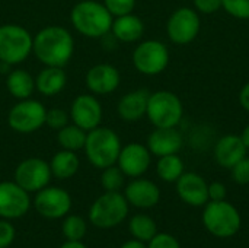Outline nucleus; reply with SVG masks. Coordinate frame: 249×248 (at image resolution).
I'll list each match as a JSON object with an SVG mask.
<instances>
[{
    "label": "nucleus",
    "mask_w": 249,
    "mask_h": 248,
    "mask_svg": "<svg viewBox=\"0 0 249 248\" xmlns=\"http://www.w3.org/2000/svg\"><path fill=\"white\" fill-rule=\"evenodd\" d=\"M32 54L42 66L66 67L74 54V38L61 25H47L34 35Z\"/></svg>",
    "instance_id": "f257e3e1"
},
{
    "label": "nucleus",
    "mask_w": 249,
    "mask_h": 248,
    "mask_svg": "<svg viewBox=\"0 0 249 248\" xmlns=\"http://www.w3.org/2000/svg\"><path fill=\"white\" fill-rule=\"evenodd\" d=\"M114 16L99 0H80L70 10V23L85 38L101 39L109 34Z\"/></svg>",
    "instance_id": "f03ea898"
},
{
    "label": "nucleus",
    "mask_w": 249,
    "mask_h": 248,
    "mask_svg": "<svg viewBox=\"0 0 249 248\" xmlns=\"http://www.w3.org/2000/svg\"><path fill=\"white\" fill-rule=\"evenodd\" d=\"M121 148V139L114 129L98 126L88 132L83 151L88 162L92 167L104 170L117 164Z\"/></svg>",
    "instance_id": "7ed1b4c3"
},
{
    "label": "nucleus",
    "mask_w": 249,
    "mask_h": 248,
    "mask_svg": "<svg viewBox=\"0 0 249 248\" xmlns=\"http://www.w3.org/2000/svg\"><path fill=\"white\" fill-rule=\"evenodd\" d=\"M130 212V205L121 191H104L89 208V222L98 229H112L121 225Z\"/></svg>",
    "instance_id": "20e7f679"
},
{
    "label": "nucleus",
    "mask_w": 249,
    "mask_h": 248,
    "mask_svg": "<svg viewBox=\"0 0 249 248\" xmlns=\"http://www.w3.org/2000/svg\"><path fill=\"white\" fill-rule=\"evenodd\" d=\"M203 225L216 238H231L239 232L242 218L231 202L209 200L203 210Z\"/></svg>",
    "instance_id": "39448f33"
},
{
    "label": "nucleus",
    "mask_w": 249,
    "mask_h": 248,
    "mask_svg": "<svg viewBox=\"0 0 249 248\" xmlns=\"http://www.w3.org/2000/svg\"><path fill=\"white\" fill-rule=\"evenodd\" d=\"M146 117L153 127H178L184 118V104L181 98L166 89L150 92Z\"/></svg>",
    "instance_id": "423d86ee"
},
{
    "label": "nucleus",
    "mask_w": 249,
    "mask_h": 248,
    "mask_svg": "<svg viewBox=\"0 0 249 248\" xmlns=\"http://www.w3.org/2000/svg\"><path fill=\"white\" fill-rule=\"evenodd\" d=\"M34 35L19 23L0 25V63L18 66L32 54Z\"/></svg>",
    "instance_id": "0eeeda50"
},
{
    "label": "nucleus",
    "mask_w": 249,
    "mask_h": 248,
    "mask_svg": "<svg viewBox=\"0 0 249 248\" xmlns=\"http://www.w3.org/2000/svg\"><path fill=\"white\" fill-rule=\"evenodd\" d=\"M131 61L140 75L158 76L169 66L171 53L168 45L159 39H143L134 47Z\"/></svg>",
    "instance_id": "6e6552de"
},
{
    "label": "nucleus",
    "mask_w": 249,
    "mask_h": 248,
    "mask_svg": "<svg viewBox=\"0 0 249 248\" xmlns=\"http://www.w3.org/2000/svg\"><path fill=\"white\" fill-rule=\"evenodd\" d=\"M45 115L47 108L41 101L35 98L20 99L9 110L7 126L15 133L32 134L45 126Z\"/></svg>",
    "instance_id": "1a4fd4ad"
},
{
    "label": "nucleus",
    "mask_w": 249,
    "mask_h": 248,
    "mask_svg": "<svg viewBox=\"0 0 249 248\" xmlns=\"http://www.w3.org/2000/svg\"><path fill=\"white\" fill-rule=\"evenodd\" d=\"M201 31V18L194 7L175 9L166 20V35L177 45L191 44Z\"/></svg>",
    "instance_id": "9d476101"
},
{
    "label": "nucleus",
    "mask_w": 249,
    "mask_h": 248,
    "mask_svg": "<svg viewBox=\"0 0 249 248\" xmlns=\"http://www.w3.org/2000/svg\"><path fill=\"white\" fill-rule=\"evenodd\" d=\"M32 205L42 218L57 221L70 213L73 200L67 190L57 186H47L35 193Z\"/></svg>",
    "instance_id": "9b49d317"
},
{
    "label": "nucleus",
    "mask_w": 249,
    "mask_h": 248,
    "mask_svg": "<svg viewBox=\"0 0 249 248\" xmlns=\"http://www.w3.org/2000/svg\"><path fill=\"white\" fill-rule=\"evenodd\" d=\"M53 178L50 162L42 158H26L20 161L15 168V183H18L29 194L42 190L50 186Z\"/></svg>",
    "instance_id": "f8f14e48"
},
{
    "label": "nucleus",
    "mask_w": 249,
    "mask_h": 248,
    "mask_svg": "<svg viewBox=\"0 0 249 248\" xmlns=\"http://www.w3.org/2000/svg\"><path fill=\"white\" fill-rule=\"evenodd\" d=\"M32 206L31 196L15 181L0 183V218L15 221L23 218Z\"/></svg>",
    "instance_id": "ddd939ff"
},
{
    "label": "nucleus",
    "mask_w": 249,
    "mask_h": 248,
    "mask_svg": "<svg viewBox=\"0 0 249 248\" xmlns=\"http://www.w3.org/2000/svg\"><path fill=\"white\" fill-rule=\"evenodd\" d=\"M69 115L73 124L79 126L85 132H89L101 126L104 117V108L96 95L90 92L80 94L71 101Z\"/></svg>",
    "instance_id": "4468645a"
},
{
    "label": "nucleus",
    "mask_w": 249,
    "mask_h": 248,
    "mask_svg": "<svg viewBox=\"0 0 249 248\" xmlns=\"http://www.w3.org/2000/svg\"><path fill=\"white\" fill-rule=\"evenodd\" d=\"M152 153L146 145L139 142L127 143L121 148L117 159L118 168L128 178L143 177L152 165Z\"/></svg>",
    "instance_id": "2eb2a0df"
},
{
    "label": "nucleus",
    "mask_w": 249,
    "mask_h": 248,
    "mask_svg": "<svg viewBox=\"0 0 249 248\" xmlns=\"http://www.w3.org/2000/svg\"><path fill=\"white\" fill-rule=\"evenodd\" d=\"M85 83L88 91L96 96L111 95L121 83V73L114 64L98 63L88 69Z\"/></svg>",
    "instance_id": "dca6fc26"
},
{
    "label": "nucleus",
    "mask_w": 249,
    "mask_h": 248,
    "mask_svg": "<svg viewBox=\"0 0 249 248\" xmlns=\"http://www.w3.org/2000/svg\"><path fill=\"white\" fill-rule=\"evenodd\" d=\"M123 194L130 206L142 210L152 209L160 202L159 186L155 181L143 177L131 178V181L127 186H124Z\"/></svg>",
    "instance_id": "f3484780"
},
{
    "label": "nucleus",
    "mask_w": 249,
    "mask_h": 248,
    "mask_svg": "<svg viewBox=\"0 0 249 248\" xmlns=\"http://www.w3.org/2000/svg\"><path fill=\"white\" fill-rule=\"evenodd\" d=\"M175 190L188 206L201 208L209 202V183L197 172H184L175 181Z\"/></svg>",
    "instance_id": "a211bd4d"
},
{
    "label": "nucleus",
    "mask_w": 249,
    "mask_h": 248,
    "mask_svg": "<svg viewBox=\"0 0 249 248\" xmlns=\"http://www.w3.org/2000/svg\"><path fill=\"white\" fill-rule=\"evenodd\" d=\"M185 139L181 130L178 127H166V129H158L150 132L146 140V146L150 151V153L156 158L179 153V151L184 148Z\"/></svg>",
    "instance_id": "6ab92c4d"
},
{
    "label": "nucleus",
    "mask_w": 249,
    "mask_h": 248,
    "mask_svg": "<svg viewBox=\"0 0 249 248\" xmlns=\"http://www.w3.org/2000/svg\"><path fill=\"white\" fill-rule=\"evenodd\" d=\"M248 153L239 134H225L219 137L213 145V156L217 165L231 170Z\"/></svg>",
    "instance_id": "aec40b11"
},
{
    "label": "nucleus",
    "mask_w": 249,
    "mask_h": 248,
    "mask_svg": "<svg viewBox=\"0 0 249 248\" xmlns=\"http://www.w3.org/2000/svg\"><path fill=\"white\" fill-rule=\"evenodd\" d=\"M150 92L147 89H134L124 94L117 104V114L125 123H137L146 117L147 101Z\"/></svg>",
    "instance_id": "412c9836"
},
{
    "label": "nucleus",
    "mask_w": 249,
    "mask_h": 248,
    "mask_svg": "<svg viewBox=\"0 0 249 248\" xmlns=\"http://www.w3.org/2000/svg\"><path fill=\"white\" fill-rule=\"evenodd\" d=\"M144 31H146V26H144L143 19L134 13H127L123 16L114 18L109 32L115 37L118 42L133 44V42L142 41Z\"/></svg>",
    "instance_id": "4be33fe9"
},
{
    "label": "nucleus",
    "mask_w": 249,
    "mask_h": 248,
    "mask_svg": "<svg viewBox=\"0 0 249 248\" xmlns=\"http://www.w3.org/2000/svg\"><path fill=\"white\" fill-rule=\"evenodd\" d=\"M66 85L67 73L64 67L44 66L35 76V91L47 98H53L61 94Z\"/></svg>",
    "instance_id": "5701e85b"
},
{
    "label": "nucleus",
    "mask_w": 249,
    "mask_h": 248,
    "mask_svg": "<svg viewBox=\"0 0 249 248\" xmlns=\"http://www.w3.org/2000/svg\"><path fill=\"white\" fill-rule=\"evenodd\" d=\"M6 89L18 101L32 98L35 92V77L26 69H12L6 75Z\"/></svg>",
    "instance_id": "b1692460"
},
{
    "label": "nucleus",
    "mask_w": 249,
    "mask_h": 248,
    "mask_svg": "<svg viewBox=\"0 0 249 248\" xmlns=\"http://www.w3.org/2000/svg\"><path fill=\"white\" fill-rule=\"evenodd\" d=\"M80 168V159L77 152L60 149L55 152L50 161V170L53 174V178L57 180H70L73 178Z\"/></svg>",
    "instance_id": "393cba45"
},
{
    "label": "nucleus",
    "mask_w": 249,
    "mask_h": 248,
    "mask_svg": "<svg viewBox=\"0 0 249 248\" xmlns=\"http://www.w3.org/2000/svg\"><path fill=\"white\" fill-rule=\"evenodd\" d=\"M86 134H88V132H85L83 129H80L79 126H76L73 123H69L63 129L57 130L55 140L61 149L79 152V151H83V148H85Z\"/></svg>",
    "instance_id": "a878e982"
},
{
    "label": "nucleus",
    "mask_w": 249,
    "mask_h": 248,
    "mask_svg": "<svg viewBox=\"0 0 249 248\" xmlns=\"http://www.w3.org/2000/svg\"><path fill=\"white\" fill-rule=\"evenodd\" d=\"M185 172V165L178 153L158 158L156 174L165 183H175Z\"/></svg>",
    "instance_id": "bb28decb"
},
{
    "label": "nucleus",
    "mask_w": 249,
    "mask_h": 248,
    "mask_svg": "<svg viewBox=\"0 0 249 248\" xmlns=\"http://www.w3.org/2000/svg\"><path fill=\"white\" fill-rule=\"evenodd\" d=\"M128 231L134 240L149 243L158 234V225L155 219L146 213H137L128 221Z\"/></svg>",
    "instance_id": "cd10ccee"
},
{
    "label": "nucleus",
    "mask_w": 249,
    "mask_h": 248,
    "mask_svg": "<svg viewBox=\"0 0 249 248\" xmlns=\"http://www.w3.org/2000/svg\"><path fill=\"white\" fill-rule=\"evenodd\" d=\"M61 232L69 241H82L88 232V224L82 216L69 213L63 218Z\"/></svg>",
    "instance_id": "c85d7f7f"
},
{
    "label": "nucleus",
    "mask_w": 249,
    "mask_h": 248,
    "mask_svg": "<svg viewBox=\"0 0 249 248\" xmlns=\"http://www.w3.org/2000/svg\"><path fill=\"white\" fill-rule=\"evenodd\" d=\"M101 187L104 191H121V189L125 186V175L118 168V165H111L108 168L101 170Z\"/></svg>",
    "instance_id": "c756f323"
},
{
    "label": "nucleus",
    "mask_w": 249,
    "mask_h": 248,
    "mask_svg": "<svg viewBox=\"0 0 249 248\" xmlns=\"http://www.w3.org/2000/svg\"><path fill=\"white\" fill-rule=\"evenodd\" d=\"M188 142H190V146L194 148V149H197V151L207 149L213 143V129L209 127V126H206V124L196 126L190 132Z\"/></svg>",
    "instance_id": "7c9ffc66"
},
{
    "label": "nucleus",
    "mask_w": 249,
    "mask_h": 248,
    "mask_svg": "<svg viewBox=\"0 0 249 248\" xmlns=\"http://www.w3.org/2000/svg\"><path fill=\"white\" fill-rule=\"evenodd\" d=\"M222 9L235 19L249 20V0H222Z\"/></svg>",
    "instance_id": "2f4dec72"
},
{
    "label": "nucleus",
    "mask_w": 249,
    "mask_h": 248,
    "mask_svg": "<svg viewBox=\"0 0 249 248\" xmlns=\"http://www.w3.org/2000/svg\"><path fill=\"white\" fill-rule=\"evenodd\" d=\"M70 123V115L66 110L63 108H50L47 110V115H45V126L50 127L51 130H60L64 126H67Z\"/></svg>",
    "instance_id": "473e14b6"
},
{
    "label": "nucleus",
    "mask_w": 249,
    "mask_h": 248,
    "mask_svg": "<svg viewBox=\"0 0 249 248\" xmlns=\"http://www.w3.org/2000/svg\"><path fill=\"white\" fill-rule=\"evenodd\" d=\"M102 3L109 10V13L114 18H117V16L127 15V13H133L136 9L137 0H102Z\"/></svg>",
    "instance_id": "72a5a7b5"
},
{
    "label": "nucleus",
    "mask_w": 249,
    "mask_h": 248,
    "mask_svg": "<svg viewBox=\"0 0 249 248\" xmlns=\"http://www.w3.org/2000/svg\"><path fill=\"white\" fill-rule=\"evenodd\" d=\"M232 180L239 186H248L249 184V156L247 155L244 159H241L236 165L231 168Z\"/></svg>",
    "instance_id": "f704fd0d"
},
{
    "label": "nucleus",
    "mask_w": 249,
    "mask_h": 248,
    "mask_svg": "<svg viewBox=\"0 0 249 248\" xmlns=\"http://www.w3.org/2000/svg\"><path fill=\"white\" fill-rule=\"evenodd\" d=\"M146 246L147 248H181L179 241L168 232H158Z\"/></svg>",
    "instance_id": "c9c22d12"
},
{
    "label": "nucleus",
    "mask_w": 249,
    "mask_h": 248,
    "mask_svg": "<svg viewBox=\"0 0 249 248\" xmlns=\"http://www.w3.org/2000/svg\"><path fill=\"white\" fill-rule=\"evenodd\" d=\"M16 237V229L12 221L0 218V248H9Z\"/></svg>",
    "instance_id": "e433bc0d"
},
{
    "label": "nucleus",
    "mask_w": 249,
    "mask_h": 248,
    "mask_svg": "<svg viewBox=\"0 0 249 248\" xmlns=\"http://www.w3.org/2000/svg\"><path fill=\"white\" fill-rule=\"evenodd\" d=\"M193 4L200 15H212L222 9V0H193Z\"/></svg>",
    "instance_id": "4c0bfd02"
},
{
    "label": "nucleus",
    "mask_w": 249,
    "mask_h": 248,
    "mask_svg": "<svg viewBox=\"0 0 249 248\" xmlns=\"http://www.w3.org/2000/svg\"><path fill=\"white\" fill-rule=\"evenodd\" d=\"M228 197V187L220 181H213L209 184V200H226Z\"/></svg>",
    "instance_id": "58836bf2"
},
{
    "label": "nucleus",
    "mask_w": 249,
    "mask_h": 248,
    "mask_svg": "<svg viewBox=\"0 0 249 248\" xmlns=\"http://www.w3.org/2000/svg\"><path fill=\"white\" fill-rule=\"evenodd\" d=\"M238 99H239L241 107H242L247 113H249V82H247V83L241 88Z\"/></svg>",
    "instance_id": "ea45409f"
},
{
    "label": "nucleus",
    "mask_w": 249,
    "mask_h": 248,
    "mask_svg": "<svg viewBox=\"0 0 249 248\" xmlns=\"http://www.w3.org/2000/svg\"><path fill=\"white\" fill-rule=\"evenodd\" d=\"M120 248H147L146 243H142L139 240H130V241H125L124 244H121Z\"/></svg>",
    "instance_id": "a19ab883"
},
{
    "label": "nucleus",
    "mask_w": 249,
    "mask_h": 248,
    "mask_svg": "<svg viewBox=\"0 0 249 248\" xmlns=\"http://www.w3.org/2000/svg\"><path fill=\"white\" fill-rule=\"evenodd\" d=\"M60 248H88V247H86L82 241H69V240H66V243H63Z\"/></svg>",
    "instance_id": "79ce46f5"
},
{
    "label": "nucleus",
    "mask_w": 249,
    "mask_h": 248,
    "mask_svg": "<svg viewBox=\"0 0 249 248\" xmlns=\"http://www.w3.org/2000/svg\"><path fill=\"white\" fill-rule=\"evenodd\" d=\"M241 139H242V142H244V145L247 146V149L249 151V124H247L245 127H244V130L241 132Z\"/></svg>",
    "instance_id": "37998d69"
}]
</instances>
